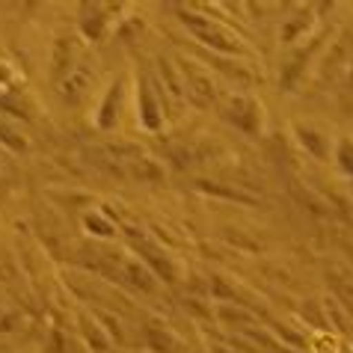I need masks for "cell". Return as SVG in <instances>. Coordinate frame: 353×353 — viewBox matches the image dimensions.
Masks as SVG:
<instances>
[{
  "mask_svg": "<svg viewBox=\"0 0 353 353\" xmlns=\"http://www.w3.org/2000/svg\"><path fill=\"white\" fill-rule=\"evenodd\" d=\"M122 98H125V81H116V83L107 86L101 104H98V113H95V125L101 131H113L116 125H119Z\"/></svg>",
  "mask_w": 353,
  "mask_h": 353,
  "instance_id": "7c38bea8",
  "label": "cell"
},
{
  "mask_svg": "<svg viewBox=\"0 0 353 353\" xmlns=\"http://www.w3.org/2000/svg\"><path fill=\"white\" fill-rule=\"evenodd\" d=\"M220 110L225 116V122L234 125L241 134H247V137L264 134V110H261V101H256L252 95L234 92V95L225 98Z\"/></svg>",
  "mask_w": 353,
  "mask_h": 353,
  "instance_id": "7a4b0ae2",
  "label": "cell"
},
{
  "mask_svg": "<svg viewBox=\"0 0 353 353\" xmlns=\"http://www.w3.org/2000/svg\"><path fill=\"white\" fill-rule=\"evenodd\" d=\"M83 60V48H81V39L74 33H63L54 39V48H51V81L54 86L63 83L68 74L74 72V65Z\"/></svg>",
  "mask_w": 353,
  "mask_h": 353,
  "instance_id": "5b68a950",
  "label": "cell"
},
{
  "mask_svg": "<svg viewBox=\"0 0 353 353\" xmlns=\"http://www.w3.org/2000/svg\"><path fill=\"white\" fill-rule=\"evenodd\" d=\"M181 21L188 24L190 33L199 39L205 48H211V51L225 54V57H243V54H247V45H243L223 21H214L211 15L190 9V12H181Z\"/></svg>",
  "mask_w": 353,
  "mask_h": 353,
  "instance_id": "6da1fadb",
  "label": "cell"
},
{
  "mask_svg": "<svg viewBox=\"0 0 353 353\" xmlns=\"http://www.w3.org/2000/svg\"><path fill=\"white\" fill-rule=\"evenodd\" d=\"M119 268H122V282L128 288L134 291H143V294H154V288H158V276L149 270V264L140 261V259H122L119 261Z\"/></svg>",
  "mask_w": 353,
  "mask_h": 353,
  "instance_id": "4fadbf2b",
  "label": "cell"
},
{
  "mask_svg": "<svg viewBox=\"0 0 353 353\" xmlns=\"http://www.w3.org/2000/svg\"><path fill=\"white\" fill-rule=\"evenodd\" d=\"M0 145L12 154H27L30 152V140L21 134V128L9 119V116H0Z\"/></svg>",
  "mask_w": 353,
  "mask_h": 353,
  "instance_id": "ac0fdd59",
  "label": "cell"
},
{
  "mask_svg": "<svg viewBox=\"0 0 353 353\" xmlns=\"http://www.w3.org/2000/svg\"><path fill=\"white\" fill-rule=\"evenodd\" d=\"M350 205H353V184H350Z\"/></svg>",
  "mask_w": 353,
  "mask_h": 353,
  "instance_id": "d4e9b609",
  "label": "cell"
},
{
  "mask_svg": "<svg viewBox=\"0 0 353 353\" xmlns=\"http://www.w3.org/2000/svg\"><path fill=\"white\" fill-rule=\"evenodd\" d=\"M116 3H81L77 9V30L86 42H101L107 36L113 15H119V9H113Z\"/></svg>",
  "mask_w": 353,
  "mask_h": 353,
  "instance_id": "8992f818",
  "label": "cell"
},
{
  "mask_svg": "<svg viewBox=\"0 0 353 353\" xmlns=\"http://www.w3.org/2000/svg\"><path fill=\"white\" fill-rule=\"evenodd\" d=\"M134 250H137V259L149 264V270H152L161 282H175V279H179V268H175V261L166 256L163 250L154 247L152 241H137Z\"/></svg>",
  "mask_w": 353,
  "mask_h": 353,
  "instance_id": "30bf717a",
  "label": "cell"
},
{
  "mask_svg": "<svg viewBox=\"0 0 353 353\" xmlns=\"http://www.w3.org/2000/svg\"><path fill=\"white\" fill-rule=\"evenodd\" d=\"M217 312H220V321L234 323L238 330H247V327H252V321H256L247 309H241V306H220Z\"/></svg>",
  "mask_w": 353,
  "mask_h": 353,
  "instance_id": "7402d4cb",
  "label": "cell"
},
{
  "mask_svg": "<svg viewBox=\"0 0 353 353\" xmlns=\"http://www.w3.org/2000/svg\"><path fill=\"white\" fill-rule=\"evenodd\" d=\"M95 77H98V65L90 54L83 57L81 63L74 65V72L65 77L63 83H57V92H60V101L65 107H81L86 101V95L92 92L95 86Z\"/></svg>",
  "mask_w": 353,
  "mask_h": 353,
  "instance_id": "3957f363",
  "label": "cell"
},
{
  "mask_svg": "<svg viewBox=\"0 0 353 353\" xmlns=\"http://www.w3.org/2000/svg\"><path fill=\"white\" fill-rule=\"evenodd\" d=\"M83 232L92 234L95 241H116V234H119V225H116V220L107 211L92 208V211L83 214Z\"/></svg>",
  "mask_w": 353,
  "mask_h": 353,
  "instance_id": "9a60e30c",
  "label": "cell"
},
{
  "mask_svg": "<svg viewBox=\"0 0 353 353\" xmlns=\"http://www.w3.org/2000/svg\"><path fill=\"white\" fill-rule=\"evenodd\" d=\"M158 86H154L152 74H140V83H137V113H140V125L145 131H161L166 122L163 113V101H158Z\"/></svg>",
  "mask_w": 353,
  "mask_h": 353,
  "instance_id": "277c9868",
  "label": "cell"
},
{
  "mask_svg": "<svg viewBox=\"0 0 353 353\" xmlns=\"http://www.w3.org/2000/svg\"><path fill=\"white\" fill-rule=\"evenodd\" d=\"M353 63V36L350 30H341L336 39L330 42V48L323 51V60H321V81L323 83H336L339 74L350 68Z\"/></svg>",
  "mask_w": 353,
  "mask_h": 353,
  "instance_id": "9c48e42d",
  "label": "cell"
},
{
  "mask_svg": "<svg viewBox=\"0 0 353 353\" xmlns=\"http://www.w3.org/2000/svg\"><path fill=\"white\" fill-rule=\"evenodd\" d=\"M327 282H330V291H332L330 297H332V300H339L341 306L347 309V315L353 318V276L336 268V270H330V273H327Z\"/></svg>",
  "mask_w": 353,
  "mask_h": 353,
  "instance_id": "2e32d148",
  "label": "cell"
},
{
  "mask_svg": "<svg viewBox=\"0 0 353 353\" xmlns=\"http://www.w3.org/2000/svg\"><path fill=\"white\" fill-rule=\"evenodd\" d=\"M312 30H315V9L300 6L288 12V18L279 27V42L282 45H300Z\"/></svg>",
  "mask_w": 353,
  "mask_h": 353,
  "instance_id": "8fae6325",
  "label": "cell"
},
{
  "mask_svg": "<svg viewBox=\"0 0 353 353\" xmlns=\"http://www.w3.org/2000/svg\"><path fill=\"white\" fill-rule=\"evenodd\" d=\"M145 341H149V347H154L158 353H172L175 350L172 332H166L161 327H149V330H145Z\"/></svg>",
  "mask_w": 353,
  "mask_h": 353,
  "instance_id": "44dd1931",
  "label": "cell"
},
{
  "mask_svg": "<svg viewBox=\"0 0 353 353\" xmlns=\"http://www.w3.org/2000/svg\"><path fill=\"white\" fill-rule=\"evenodd\" d=\"M332 161H336V170L353 184V137H350V134H341L339 140H336V149H332Z\"/></svg>",
  "mask_w": 353,
  "mask_h": 353,
  "instance_id": "d6986e66",
  "label": "cell"
},
{
  "mask_svg": "<svg viewBox=\"0 0 353 353\" xmlns=\"http://www.w3.org/2000/svg\"><path fill=\"white\" fill-rule=\"evenodd\" d=\"M6 179H9V170H6V163H3V161H0V184H3Z\"/></svg>",
  "mask_w": 353,
  "mask_h": 353,
  "instance_id": "cb8c5ba5",
  "label": "cell"
},
{
  "mask_svg": "<svg viewBox=\"0 0 353 353\" xmlns=\"http://www.w3.org/2000/svg\"><path fill=\"white\" fill-rule=\"evenodd\" d=\"M181 77H184V90H188V98L193 104H199V107H208L214 104V98H217V90H214V74H211V68H205L202 63H196V60H188V63H181Z\"/></svg>",
  "mask_w": 353,
  "mask_h": 353,
  "instance_id": "52a82bcc",
  "label": "cell"
},
{
  "mask_svg": "<svg viewBox=\"0 0 353 353\" xmlns=\"http://www.w3.org/2000/svg\"><path fill=\"white\" fill-rule=\"evenodd\" d=\"M18 323H21V315H18V309H3V312H0V336L12 332Z\"/></svg>",
  "mask_w": 353,
  "mask_h": 353,
  "instance_id": "603a6c76",
  "label": "cell"
},
{
  "mask_svg": "<svg viewBox=\"0 0 353 353\" xmlns=\"http://www.w3.org/2000/svg\"><path fill=\"white\" fill-rule=\"evenodd\" d=\"M125 170H131L134 179H140V181H163V166L154 158H149V154H140V158L128 161Z\"/></svg>",
  "mask_w": 353,
  "mask_h": 353,
  "instance_id": "ffe728a7",
  "label": "cell"
},
{
  "mask_svg": "<svg viewBox=\"0 0 353 353\" xmlns=\"http://www.w3.org/2000/svg\"><path fill=\"white\" fill-rule=\"evenodd\" d=\"M291 193H294V199H297V205L309 214V217H315V220H332V208H330V202L323 199V196H321L318 190H312V188H300V184H294Z\"/></svg>",
  "mask_w": 353,
  "mask_h": 353,
  "instance_id": "5bb4252c",
  "label": "cell"
},
{
  "mask_svg": "<svg viewBox=\"0 0 353 353\" xmlns=\"http://www.w3.org/2000/svg\"><path fill=\"white\" fill-rule=\"evenodd\" d=\"M294 140L318 163H327L332 158V149H336V140L315 122H294Z\"/></svg>",
  "mask_w": 353,
  "mask_h": 353,
  "instance_id": "ba28073f",
  "label": "cell"
},
{
  "mask_svg": "<svg viewBox=\"0 0 353 353\" xmlns=\"http://www.w3.org/2000/svg\"><path fill=\"white\" fill-rule=\"evenodd\" d=\"M0 116L30 122L33 119V107H30V101H27L24 95H18L15 90H3L0 92Z\"/></svg>",
  "mask_w": 353,
  "mask_h": 353,
  "instance_id": "e0dca14e",
  "label": "cell"
}]
</instances>
